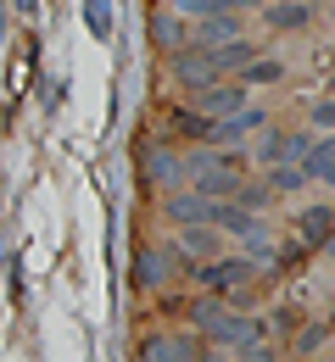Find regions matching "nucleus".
<instances>
[{
  "instance_id": "nucleus-27",
  "label": "nucleus",
  "mask_w": 335,
  "mask_h": 362,
  "mask_svg": "<svg viewBox=\"0 0 335 362\" xmlns=\"http://www.w3.org/2000/svg\"><path fill=\"white\" fill-rule=\"evenodd\" d=\"M224 362H229V357H224Z\"/></svg>"
},
{
  "instance_id": "nucleus-14",
  "label": "nucleus",
  "mask_w": 335,
  "mask_h": 362,
  "mask_svg": "<svg viewBox=\"0 0 335 362\" xmlns=\"http://www.w3.org/2000/svg\"><path fill=\"white\" fill-rule=\"evenodd\" d=\"M296 156H307V145H302V139H290V134L263 139V162H296Z\"/></svg>"
},
{
  "instance_id": "nucleus-13",
  "label": "nucleus",
  "mask_w": 335,
  "mask_h": 362,
  "mask_svg": "<svg viewBox=\"0 0 335 362\" xmlns=\"http://www.w3.org/2000/svg\"><path fill=\"white\" fill-rule=\"evenodd\" d=\"M307 17H313V6H307V0H285V6H268V23H274V28H302Z\"/></svg>"
},
{
  "instance_id": "nucleus-11",
  "label": "nucleus",
  "mask_w": 335,
  "mask_h": 362,
  "mask_svg": "<svg viewBox=\"0 0 335 362\" xmlns=\"http://www.w3.org/2000/svg\"><path fill=\"white\" fill-rule=\"evenodd\" d=\"M212 129H218V117H207V112H195V106H174V134L185 139H212Z\"/></svg>"
},
{
  "instance_id": "nucleus-2",
  "label": "nucleus",
  "mask_w": 335,
  "mask_h": 362,
  "mask_svg": "<svg viewBox=\"0 0 335 362\" xmlns=\"http://www.w3.org/2000/svg\"><path fill=\"white\" fill-rule=\"evenodd\" d=\"M191 173H195V189H201V195H212V201H235V189L246 184L235 156H212V151H207V156H195Z\"/></svg>"
},
{
  "instance_id": "nucleus-12",
  "label": "nucleus",
  "mask_w": 335,
  "mask_h": 362,
  "mask_svg": "<svg viewBox=\"0 0 335 362\" xmlns=\"http://www.w3.org/2000/svg\"><path fill=\"white\" fill-rule=\"evenodd\" d=\"M168 218H174V223H207V195H201V189H195V195H174V201H168Z\"/></svg>"
},
{
  "instance_id": "nucleus-9",
  "label": "nucleus",
  "mask_w": 335,
  "mask_h": 362,
  "mask_svg": "<svg viewBox=\"0 0 335 362\" xmlns=\"http://www.w3.org/2000/svg\"><path fill=\"white\" fill-rule=\"evenodd\" d=\"M296 234H302V245H330L335 212H330V206H313V212H302V218H296Z\"/></svg>"
},
{
  "instance_id": "nucleus-16",
  "label": "nucleus",
  "mask_w": 335,
  "mask_h": 362,
  "mask_svg": "<svg viewBox=\"0 0 335 362\" xmlns=\"http://www.w3.org/2000/svg\"><path fill=\"white\" fill-rule=\"evenodd\" d=\"M207 50H212L218 73H224V67H246V62H251V45H240V40H229V45H207Z\"/></svg>"
},
{
  "instance_id": "nucleus-19",
  "label": "nucleus",
  "mask_w": 335,
  "mask_h": 362,
  "mask_svg": "<svg viewBox=\"0 0 335 362\" xmlns=\"http://www.w3.org/2000/svg\"><path fill=\"white\" fill-rule=\"evenodd\" d=\"M268 179H274V189H302L307 173H302V162H274V173H268Z\"/></svg>"
},
{
  "instance_id": "nucleus-10",
  "label": "nucleus",
  "mask_w": 335,
  "mask_h": 362,
  "mask_svg": "<svg viewBox=\"0 0 335 362\" xmlns=\"http://www.w3.org/2000/svg\"><path fill=\"white\" fill-rule=\"evenodd\" d=\"M302 173L319 184H335V139H319L307 156H302Z\"/></svg>"
},
{
  "instance_id": "nucleus-21",
  "label": "nucleus",
  "mask_w": 335,
  "mask_h": 362,
  "mask_svg": "<svg viewBox=\"0 0 335 362\" xmlns=\"http://www.w3.org/2000/svg\"><path fill=\"white\" fill-rule=\"evenodd\" d=\"M179 6H185V11H207V17H212V11H240V6H251V0H179Z\"/></svg>"
},
{
  "instance_id": "nucleus-25",
  "label": "nucleus",
  "mask_w": 335,
  "mask_h": 362,
  "mask_svg": "<svg viewBox=\"0 0 335 362\" xmlns=\"http://www.w3.org/2000/svg\"><path fill=\"white\" fill-rule=\"evenodd\" d=\"M17 6H23V11H40V0H17Z\"/></svg>"
},
{
  "instance_id": "nucleus-23",
  "label": "nucleus",
  "mask_w": 335,
  "mask_h": 362,
  "mask_svg": "<svg viewBox=\"0 0 335 362\" xmlns=\"http://www.w3.org/2000/svg\"><path fill=\"white\" fill-rule=\"evenodd\" d=\"M319 340H324V323H307V329H302V334H296V351H313V346H319Z\"/></svg>"
},
{
  "instance_id": "nucleus-6",
  "label": "nucleus",
  "mask_w": 335,
  "mask_h": 362,
  "mask_svg": "<svg viewBox=\"0 0 335 362\" xmlns=\"http://www.w3.org/2000/svg\"><path fill=\"white\" fill-rule=\"evenodd\" d=\"M195 112H207V117H235L240 106H246V90H229V84H218V78H212V84H195Z\"/></svg>"
},
{
  "instance_id": "nucleus-18",
  "label": "nucleus",
  "mask_w": 335,
  "mask_h": 362,
  "mask_svg": "<svg viewBox=\"0 0 335 362\" xmlns=\"http://www.w3.org/2000/svg\"><path fill=\"white\" fill-rule=\"evenodd\" d=\"M235 201L246 206V212H251V218H257V212H263V206L274 201V189H263V184H240V189H235Z\"/></svg>"
},
{
  "instance_id": "nucleus-22",
  "label": "nucleus",
  "mask_w": 335,
  "mask_h": 362,
  "mask_svg": "<svg viewBox=\"0 0 335 362\" xmlns=\"http://www.w3.org/2000/svg\"><path fill=\"white\" fill-rule=\"evenodd\" d=\"M246 78L251 84H274L280 78V62H246Z\"/></svg>"
},
{
  "instance_id": "nucleus-20",
  "label": "nucleus",
  "mask_w": 335,
  "mask_h": 362,
  "mask_svg": "<svg viewBox=\"0 0 335 362\" xmlns=\"http://www.w3.org/2000/svg\"><path fill=\"white\" fill-rule=\"evenodd\" d=\"M151 40H157V45H185V28H179V23H174V17H157V23H151Z\"/></svg>"
},
{
  "instance_id": "nucleus-7",
  "label": "nucleus",
  "mask_w": 335,
  "mask_h": 362,
  "mask_svg": "<svg viewBox=\"0 0 335 362\" xmlns=\"http://www.w3.org/2000/svg\"><path fill=\"white\" fill-rule=\"evenodd\" d=\"M207 223L229 228V234H257V218H251L240 201H212V195H207Z\"/></svg>"
},
{
  "instance_id": "nucleus-4",
  "label": "nucleus",
  "mask_w": 335,
  "mask_h": 362,
  "mask_svg": "<svg viewBox=\"0 0 335 362\" xmlns=\"http://www.w3.org/2000/svg\"><path fill=\"white\" fill-rule=\"evenodd\" d=\"M174 262L185 268V257H168V251H157V245H140V251H135V284H140V290H157V284H168Z\"/></svg>"
},
{
  "instance_id": "nucleus-8",
  "label": "nucleus",
  "mask_w": 335,
  "mask_h": 362,
  "mask_svg": "<svg viewBox=\"0 0 335 362\" xmlns=\"http://www.w3.org/2000/svg\"><path fill=\"white\" fill-rule=\"evenodd\" d=\"M195 346L191 340H179V334H151L140 346V362H191Z\"/></svg>"
},
{
  "instance_id": "nucleus-1",
  "label": "nucleus",
  "mask_w": 335,
  "mask_h": 362,
  "mask_svg": "<svg viewBox=\"0 0 335 362\" xmlns=\"http://www.w3.org/2000/svg\"><path fill=\"white\" fill-rule=\"evenodd\" d=\"M191 323L207 334V340H218V346H251V340H263V323H257V317L229 313L224 301H195Z\"/></svg>"
},
{
  "instance_id": "nucleus-15",
  "label": "nucleus",
  "mask_w": 335,
  "mask_h": 362,
  "mask_svg": "<svg viewBox=\"0 0 335 362\" xmlns=\"http://www.w3.org/2000/svg\"><path fill=\"white\" fill-rule=\"evenodd\" d=\"M145 173H151L157 184H168V179H179V173H185V162H174L168 151H151V156H145Z\"/></svg>"
},
{
  "instance_id": "nucleus-17",
  "label": "nucleus",
  "mask_w": 335,
  "mask_h": 362,
  "mask_svg": "<svg viewBox=\"0 0 335 362\" xmlns=\"http://www.w3.org/2000/svg\"><path fill=\"white\" fill-rule=\"evenodd\" d=\"M84 23H90L96 40H106V34H112V6H106V0H84Z\"/></svg>"
},
{
  "instance_id": "nucleus-3",
  "label": "nucleus",
  "mask_w": 335,
  "mask_h": 362,
  "mask_svg": "<svg viewBox=\"0 0 335 362\" xmlns=\"http://www.w3.org/2000/svg\"><path fill=\"white\" fill-rule=\"evenodd\" d=\"M174 78H185V84H212V78H224V73H218V62H212L207 45H179L174 50Z\"/></svg>"
},
{
  "instance_id": "nucleus-26",
  "label": "nucleus",
  "mask_w": 335,
  "mask_h": 362,
  "mask_svg": "<svg viewBox=\"0 0 335 362\" xmlns=\"http://www.w3.org/2000/svg\"><path fill=\"white\" fill-rule=\"evenodd\" d=\"M330 90H335V78H330Z\"/></svg>"
},
{
  "instance_id": "nucleus-24",
  "label": "nucleus",
  "mask_w": 335,
  "mask_h": 362,
  "mask_svg": "<svg viewBox=\"0 0 335 362\" xmlns=\"http://www.w3.org/2000/svg\"><path fill=\"white\" fill-rule=\"evenodd\" d=\"M313 123H324V129H335V100H319V106H313Z\"/></svg>"
},
{
  "instance_id": "nucleus-5",
  "label": "nucleus",
  "mask_w": 335,
  "mask_h": 362,
  "mask_svg": "<svg viewBox=\"0 0 335 362\" xmlns=\"http://www.w3.org/2000/svg\"><path fill=\"white\" fill-rule=\"evenodd\" d=\"M195 273H201V284H207V290L229 296V290H240V284L251 279V262H240V257H218V262H207V268H195Z\"/></svg>"
}]
</instances>
